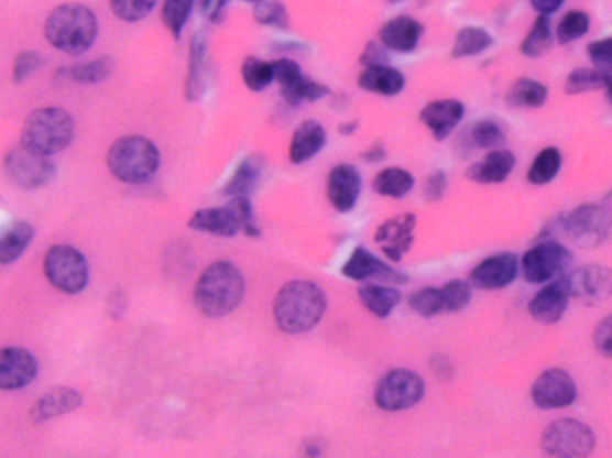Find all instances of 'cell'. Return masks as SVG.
<instances>
[{
  "instance_id": "cell-55",
  "label": "cell",
  "mask_w": 612,
  "mask_h": 458,
  "mask_svg": "<svg viewBox=\"0 0 612 458\" xmlns=\"http://www.w3.org/2000/svg\"><path fill=\"white\" fill-rule=\"evenodd\" d=\"M326 443L321 437H308L299 446V458H325Z\"/></svg>"
},
{
  "instance_id": "cell-52",
  "label": "cell",
  "mask_w": 612,
  "mask_h": 458,
  "mask_svg": "<svg viewBox=\"0 0 612 458\" xmlns=\"http://www.w3.org/2000/svg\"><path fill=\"white\" fill-rule=\"evenodd\" d=\"M389 53L391 51L383 47L382 43L371 40V42L365 43L364 53L360 54V65L364 68L387 65Z\"/></svg>"
},
{
  "instance_id": "cell-59",
  "label": "cell",
  "mask_w": 612,
  "mask_h": 458,
  "mask_svg": "<svg viewBox=\"0 0 612 458\" xmlns=\"http://www.w3.org/2000/svg\"><path fill=\"white\" fill-rule=\"evenodd\" d=\"M602 206L603 208H608V210L612 214V188L608 192V194H605V197H603Z\"/></svg>"
},
{
  "instance_id": "cell-25",
  "label": "cell",
  "mask_w": 612,
  "mask_h": 458,
  "mask_svg": "<svg viewBox=\"0 0 612 458\" xmlns=\"http://www.w3.org/2000/svg\"><path fill=\"white\" fill-rule=\"evenodd\" d=\"M328 142V133L325 126L317 120H303L292 133L288 143V162L292 165H303L308 163L321 153Z\"/></svg>"
},
{
  "instance_id": "cell-18",
  "label": "cell",
  "mask_w": 612,
  "mask_h": 458,
  "mask_svg": "<svg viewBox=\"0 0 612 458\" xmlns=\"http://www.w3.org/2000/svg\"><path fill=\"white\" fill-rule=\"evenodd\" d=\"M520 272V260L514 253H496L483 258L482 262L469 272V283L480 291H502L507 288Z\"/></svg>"
},
{
  "instance_id": "cell-16",
  "label": "cell",
  "mask_w": 612,
  "mask_h": 458,
  "mask_svg": "<svg viewBox=\"0 0 612 458\" xmlns=\"http://www.w3.org/2000/svg\"><path fill=\"white\" fill-rule=\"evenodd\" d=\"M340 272H342V276L353 280V282L379 280V282H385L393 286L408 283V276L405 272L396 271L393 265L383 262L376 254L371 253L368 248H362V246L353 249V253L346 260Z\"/></svg>"
},
{
  "instance_id": "cell-4",
  "label": "cell",
  "mask_w": 612,
  "mask_h": 458,
  "mask_svg": "<svg viewBox=\"0 0 612 458\" xmlns=\"http://www.w3.org/2000/svg\"><path fill=\"white\" fill-rule=\"evenodd\" d=\"M111 176L125 185H144L159 174L162 153L159 145L142 134H125L111 143L106 154Z\"/></svg>"
},
{
  "instance_id": "cell-15",
  "label": "cell",
  "mask_w": 612,
  "mask_h": 458,
  "mask_svg": "<svg viewBox=\"0 0 612 458\" xmlns=\"http://www.w3.org/2000/svg\"><path fill=\"white\" fill-rule=\"evenodd\" d=\"M416 214H400L385 220L374 231V243H379L383 257L391 262H402V258L411 251L414 246V233H416Z\"/></svg>"
},
{
  "instance_id": "cell-44",
  "label": "cell",
  "mask_w": 612,
  "mask_h": 458,
  "mask_svg": "<svg viewBox=\"0 0 612 458\" xmlns=\"http://www.w3.org/2000/svg\"><path fill=\"white\" fill-rule=\"evenodd\" d=\"M408 306H411L412 312H416L425 319H431V317H437L445 312L442 294H440V288H436V286H425V288L412 292L408 296Z\"/></svg>"
},
{
  "instance_id": "cell-60",
  "label": "cell",
  "mask_w": 612,
  "mask_h": 458,
  "mask_svg": "<svg viewBox=\"0 0 612 458\" xmlns=\"http://www.w3.org/2000/svg\"><path fill=\"white\" fill-rule=\"evenodd\" d=\"M605 94H608L609 105L612 106V76L609 79L608 86H605Z\"/></svg>"
},
{
  "instance_id": "cell-49",
  "label": "cell",
  "mask_w": 612,
  "mask_h": 458,
  "mask_svg": "<svg viewBox=\"0 0 612 458\" xmlns=\"http://www.w3.org/2000/svg\"><path fill=\"white\" fill-rule=\"evenodd\" d=\"M586 51H588L589 59L593 63V68L612 76V36L594 40V42L589 43Z\"/></svg>"
},
{
  "instance_id": "cell-7",
  "label": "cell",
  "mask_w": 612,
  "mask_h": 458,
  "mask_svg": "<svg viewBox=\"0 0 612 458\" xmlns=\"http://www.w3.org/2000/svg\"><path fill=\"white\" fill-rule=\"evenodd\" d=\"M44 274L47 282L67 296L81 294L90 282L88 260L79 249L68 243H56L45 251Z\"/></svg>"
},
{
  "instance_id": "cell-41",
  "label": "cell",
  "mask_w": 612,
  "mask_h": 458,
  "mask_svg": "<svg viewBox=\"0 0 612 458\" xmlns=\"http://www.w3.org/2000/svg\"><path fill=\"white\" fill-rule=\"evenodd\" d=\"M609 79L611 76L602 74L597 68H575L566 77L565 94L566 96H580V94L602 90L608 86Z\"/></svg>"
},
{
  "instance_id": "cell-1",
  "label": "cell",
  "mask_w": 612,
  "mask_h": 458,
  "mask_svg": "<svg viewBox=\"0 0 612 458\" xmlns=\"http://www.w3.org/2000/svg\"><path fill=\"white\" fill-rule=\"evenodd\" d=\"M326 308L328 297L321 286L310 280H292L274 296V323L283 334H308L321 323Z\"/></svg>"
},
{
  "instance_id": "cell-8",
  "label": "cell",
  "mask_w": 612,
  "mask_h": 458,
  "mask_svg": "<svg viewBox=\"0 0 612 458\" xmlns=\"http://www.w3.org/2000/svg\"><path fill=\"white\" fill-rule=\"evenodd\" d=\"M562 239L577 248H600L612 237V214L597 203L577 206L568 214H560Z\"/></svg>"
},
{
  "instance_id": "cell-12",
  "label": "cell",
  "mask_w": 612,
  "mask_h": 458,
  "mask_svg": "<svg viewBox=\"0 0 612 458\" xmlns=\"http://www.w3.org/2000/svg\"><path fill=\"white\" fill-rule=\"evenodd\" d=\"M426 383L416 371L391 369L374 386V405L383 412L411 411L425 397Z\"/></svg>"
},
{
  "instance_id": "cell-26",
  "label": "cell",
  "mask_w": 612,
  "mask_h": 458,
  "mask_svg": "<svg viewBox=\"0 0 612 458\" xmlns=\"http://www.w3.org/2000/svg\"><path fill=\"white\" fill-rule=\"evenodd\" d=\"M514 167H516V154L509 149H494V151H489L480 162L469 165L466 177L469 182L479 183V185H500V183L507 182Z\"/></svg>"
},
{
  "instance_id": "cell-24",
  "label": "cell",
  "mask_w": 612,
  "mask_h": 458,
  "mask_svg": "<svg viewBox=\"0 0 612 458\" xmlns=\"http://www.w3.org/2000/svg\"><path fill=\"white\" fill-rule=\"evenodd\" d=\"M83 405V394L73 386H56L48 391L44 396L34 401L31 406L30 417L34 425H42L48 421L62 417V415L73 414Z\"/></svg>"
},
{
  "instance_id": "cell-29",
  "label": "cell",
  "mask_w": 612,
  "mask_h": 458,
  "mask_svg": "<svg viewBox=\"0 0 612 458\" xmlns=\"http://www.w3.org/2000/svg\"><path fill=\"white\" fill-rule=\"evenodd\" d=\"M116 70V62L111 56L96 57L90 62L74 63L70 67L59 68L54 74V79L58 81H73L76 85H99L110 79Z\"/></svg>"
},
{
  "instance_id": "cell-19",
  "label": "cell",
  "mask_w": 612,
  "mask_h": 458,
  "mask_svg": "<svg viewBox=\"0 0 612 458\" xmlns=\"http://www.w3.org/2000/svg\"><path fill=\"white\" fill-rule=\"evenodd\" d=\"M208 74H210V45L208 33L199 29L192 34L188 45L187 79H185V99L197 102L208 91Z\"/></svg>"
},
{
  "instance_id": "cell-56",
  "label": "cell",
  "mask_w": 612,
  "mask_h": 458,
  "mask_svg": "<svg viewBox=\"0 0 612 458\" xmlns=\"http://www.w3.org/2000/svg\"><path fill=\"white\" fill-rule=\"evenodd\" d=\"M387 157V148H385V143L376 142L371 143L365 151L360 153V160L364 163H369V165H376V163H382L383 160Z\"/></svg>"
},
{
  "instance_id": "cell-57",
  "label": "cell",
  "mask_w": 612,
  "mask_h": 458,
  "mask_svg": "<svg viewBox=\"0 0 612 458\" xmlns=\"http://www.w3.org/2000/svg\"><path fill=\"white\" fill-rule=\"evenodd\" d=\"M532 8L539 14H548L550 17L555 11H559L565 4V0H531Z\"/></svg>"
},
{
  "instance_id": "cell-35",
  "label": "cell",
  "mask_w": 612,
  "mask_h": 458,
  "mask_svg": "<svg viewBox=\"0 0 612 458\" xmlns=\"http://www.w3.org/2000/svg\"><path fill=\"white\" fill-rule=\"evenodd\" d=\"M554 42L555 31L550 17L548 14H537L531 31L522 40L520 51H522L523 56L536 59V57L545 56L550 51Z\"/></svg>"
},
{
  "instance_id": "cell-30",
  "label": "cell",
  "mask_w": 612,
  "mask_h": 458,
  "mask_svg": "<svg viewBox=\"0 0 612 458\" xmlns=\"http://www.w3.org/2000/svg\"><path fill=\"white\" fill-rule=\"evenodd\" d=\"M34 239V226L28 220H13L0 228V265L19 262Z\"/></svg>"
},
{
  "instance_id": "cell-11",
  "label": "cell",
  "mask_w": 612,
  "mask_h": 458,
  "mask_svg": "<svg viewBox=\"0 0 612 458\" xmlns=\"http://www.w3.org/2000/svg\"><path fill=\"white\" fill-rule=\"evenodd\" d=\"M573 265V253L559 240H540L534 243L520 262L525 282L543 285L568 274Z\"/></svg>"
},
{
  "instance_id": "cell-31",
  "label": "cell",
  "mask_w": 612,
  "mask_h": 458,
  "mask_svg": "<svg viewBox=\"0 0 612 458\" xmlns=\"http://www.w3.org/2000/svg\"><path fill=\"white\" fill-rule=\"evenodd\" d=\"M402 292L397 286L376 285V283H364L359 286V299L365 310L371 312L379 319H387L389 315L396 310L402 303Z\"/></svg>"
},
{
  "instance_id": "cell-53",
  "label": "cell",
  "mask_w": 612,
  "mask_h": 458,
  "mask_svg": "<svg viewBox=\"0 0 612 458\" xmlns=\"http://www.w3.org/2000/svg\"><path fill=\"white\" fill-rule=\"evenodd\" d=\"M199 10L210 24H220L225 20L226 8L230 4V0H197Z\"/></svg>"
},
{
  "instance_id": "cell-43",
  "label": "cell",
  "mask_w": 612,
  "mask_h": 458,
  "mask_svg": "<svg viewBox=\"0 0 612 458\" xmlns=\"http://www.w3.org/2000/svg\"><path fill=\"white\" fill-rule=\"evenodd\" d=\"M254 22L263 28L280 29L287 31L291 28V17H288L287 6L282 0H262L253 6Z\"/></svg>"
},
{
  "instance_id": "cell-61",
  "label": "cell",
  "mask_w": 612,
  "mask_h": 458,
  "mask_svg": "<svg viewBox=\"0 0 612 458\" xmlns=\"http://www.w3.org/2000/svg\"><path fill=\"white\" fill-rule=\"evenodd\" d=\"M244 2H251V4H259V2H262V0H244Z\"/></svg>"
},
{
  "instance_id": "cell-58",
  "label": "cell",
  "mask_w": 612,
  "mask_h": 458,
  "mask_svg": "<svg viewBox=\"0 0 612 458\" xmlns=\"http://www.w3.org/2000/svg\"><path fill=\"white\" fill-rule=\"evenodd\" d=\"M359 119L346 120V122H340L339 124V134H342V137H353V134L359 131Z\"/></svg>"
},
{
  "instance_id": "cell-36",
  "label": "cell",
  "mask_w": 612,
  "mask_h": 458,
  "mask_svg": "<svg viewBox=\"0 0 612 458\" xmlns=\"http://www.w3.org/2000/svg\"><path fill=\"white\" fill-rule=\"evenodd\" d=\"M469 143V151L473 149H483V151H494L502 149L507 142V133L496 120L482 119L474 124L469 126L468 133L465 137Z\"/></svg>"
},
{
  "instance_id": "cell-3",
  "label": "cell",
  "mask_w": 612,
  "mask_h": 458,
  "mask_svg": "<svg viewBox=\"0 0 612 458\" xmlns=\"http://www.w3.org/2000/svg\"><path fill=\"white\" fill-rule=\"evenodd\" d=\"M99 34L97 14L85 4L67 2L48 13L44 24V36L51 47L67 56L88 53Z\"/></svg>"
},
{
  "instance_id": "cell-17",
  "label": "cell",
  "mask_w": 612,
  "mask_h": 458,
  "mask_svg": "<svg viewBox=\"0 0 612 458\" xmlns=\"http://www.w3.org/2000/svg\"><path fill=\"white\" fill-rule=\"evenodd\" d=\"M362 174L353 163H337L326 177V197L334 210L350 214L362 194Z\"/></svg>"
},
{
  "instance_id": "cell-2",
  "label": "cell",
  "mask_w": 612,
  "mask_h": 458,
  "mask_svg": "<svg viewBox=\"0 0 612 458\" xmlns=\"http://www.w3.org/2000/svg\"><path fill=\"white\" fill-rule=\"evenodd\" d=\"M244 296V274L228 260L210 263L194 286V305L208 319L233 314L242 305Z\"/></svg>"
},
{
  "instance_id": "cell-9",
  "label": "cell",
  "mask_w": 612,
  "mask_h": 458,
  "mask_svg": "<svg viewBox=\"0 0 612 458\" xmlns=\"http://www.w3.org/2000/svg\"><path fill=\"white\" fill-rule=\"evenodd\" d=\"M2 171L11 185L24 192L45 188L58 174V167L51 156L36 153L33 149L25 148L24 143H19L6 153Z\"/></svg>"
},
{
  "instance_id": "cell-33",
  "label": "cell",
  "mask_w": 612,
  "mask_h": 458,
  "mask_svg": "<svg viewBox=\"0 0 612 458\" xmlns=\"http://www.w3.org/2000/svg\"><path fill=\"white\" fill-rule=\"evenodd\" d=\"M494 39L488 29L480 25H466L455 34L453 47L450 56L453 59H465V57L479 56L493 47Z\"/></svg>"
},
{
  "instance_id": "cell-54",
  "label": "cell",
  "mask_w": 612,
  "mask_h": 458,
  "mask_svg": "<svg viewBox=\"0 0 612 458\" xmlns=\"http://www.w3.org/2000/svg\"><path fill=\"white\" fill-rule=\"evenodd\" d=\"M430 369L434 372V377L439 380V382L448 383L453 380L455 377V366L451 362L450 357H446V355H434L430 358Z\"/></svg>"
},
{
  "instance_id": "cell-27",
  "label": "cell",
  "mask_w": 612,
  "mask_h": 458,
  "mask_svg": "<svg viewBox=\"0 0 612 458\" xmlns=\"http://www.w3.org/2000/svg\"><path fill=\"white\" fill-rule=\"evenodd\" d=\"M263 172H265V156L259 153L248 154L234 167L233 174L222 188V196L228 199L253 196V192L259 188Z\"/></svg>"
},
{
  "instance_id": "cell-21",
  "label": "cell",
  "mask_w": 612,
  "mask_h": 458,
  "mask_svg": "<svg viewBox=\"0 0 612 458\" xmlns=\"http://www.w3.org/2000/svg\"><path fill=\"white\" fill-rule=\"evenodd\" d=\"M466 106L459 99L431 100L419 111V120L436 142L450 139L455 129L465 120Z\"/></svg>"
},
{
  "instance_id": "cell-5",
  "label": "cell",
  "mask_w": 612,
  "mask_h": 458,
  "mask_svg": "<svg viewBox=\"0 0 612 458\" xmlns=\"http://www.w3.org/2000/svg\"><path fill=\"white\" fill-rule=\"evenodd\" d=\"M188 228L222 239H233L239 233H244L249 239L262 237V229L254 219L251 197H230L225 206L196 210L188 219Z\"/></svg>"
},
{
  "instance_id": "cell-51",
  "label": "cell",
  "mask_w": 612,
  "mask_h": 458,
  "mask_svg": "<svg viewBox=\"0 0 612 458\" xmlns=\"http://www.w3.org/2000/svg\"><path fill=\"white\" fill-rule=\"evenodd\" d=\"M593 344L598 353L612 360V314L598 323L594 328Z\"/></svg>"
},
{
  "instance_id": "cell-45",
  "label": "cell",
  "mask_w": 612,
  "mask_h": 458,
  "mask_svg": "<svg viewBox=\"0 0 612 458\" xmlns=\"http://www.w3.org/2000/svg\"><path fill=\"white\" fill-rule=\"evenodd\" d=\"M159 0H110L111 13L125 24H136L153 13Z\"/></svg>"
},
{
  "instance_id": "cell-22",
  "label": "cell",
  "mask_w": 612,
  "mask_h": 458,
  "mask_svg": "<svg viewBox=\"0 0 612 458\" xmlns=\"http://www.w3.org/2000/svg\"><path fill=\"white\" fill-rule=\"evenodd\" d=\"M569 301L571 297L565 277H559L534 294L528 303V312L532 319H536L540 325H557L565 317Z\"/></svg>"
},
{
  "instance_id": "cell-6",
  "label": "cell",
  "mask_w": 612,
  "mask_h": 458,
  "mask_svg": "<svg viewBox=\"0 0 612 458\" xmlns=\"http://www.w3.org/2000/svg\"><path fill=\"white\" fill-rule=\"evenodd\" d=\"M76 134L73 113L58 106H44L31 111L22 128L25 148L33 149L45 156H54L70 148Z\"/></svg>"
},
{
  "instance_id": "cell-32",
  "label": "cell",
  "mask_w": 612,
  "mask_h": 458,
  "mask_svg": "<svg viewBox=\"0 0 612 458\" xmlns=\"http://www.w3.org/2000/svg\"><path fill=\"white\" fill-rule=\"evenodd\" d=\"M416 186V177L407 168L385 167L373 177L374 194L391 199L407 197Z\"/></svg>"
},
{
  "instance_id": "cell-40",
  "label": "cell",
  "mask_w": 612,
  "mask_h": 458,
  "mask_svg": "<svg viewBox=\"0 0 612 458\" xmlns=\"http://www.w3.org/2000/svg\"><path fill=\"white\" fill-rule=\"evenodd\" d=\"M196 2L197 0H163L162 22L176 42L182 40Z\"/></svg>"
},
{
  "instance_id": "cell-47",
  "label": "cell",
  "mask_w": 612,
  "mask_h": 458,
  "mask_svg": "<svg viewBox=\"0 0 612 458\" xmlns=\"http://www.w3.org/2000/svg\"><path fill=\"white\" fill-rule=\"evenodd\" d=\"M45 62L42 54L36 53V51H22V53L17 54L15 59H13V67H11V79L17 85H22V83L28 81L30 77H33L40 68H44Z\"/></svg>"
},
{
  "instance_id": "cell-46",
  "label": "cell",
  "mask_w": 612,
  "mask_h": 458,
  "mask_svg": "<svg viewBox=\"0 0 612 458\" xmlns=\"http://www.w3.org/2000/svg\"><path fill=\"white\" fill-rule=\"evenodd\" d=\"M440 294L445 301V312H450V314L465 310L473 297L471 283L462 282V280H451V282L445 283L440 286Z\"/></svg>"
},
{
  "instance_id": "cell-13",
  "label": "cell",
  "mask_w": 612,
  "mask_h": 458,
  "mask_svg": "<svg viewBox=\"0 0 612 458\" xmlns=\"http://www.w3.org/2000/svg\"><path fill=\"white\" fill-rule=\"evenodd\" d=\"M569 297L583 306H598L612 297V271L605 265L589 263L565 274Z\"/></svg>"
},
{
  "instance_id": "cell-37",
  "label": "cell",
  "mask_w": 612,
  "mask_h": 458,
  "mask_svg": "<svg viewBox=\"0 0 612 458\" xmlns=\"http://www.w3.org/2000/svg\"><path fill=\"white\" fill-rule=\"evenodd\" d=\"M562 167V154L557 148H545L534 157L531 168L526 172V179L534 186H545L559 176Z\"/></svg>"
},
{
  "instance_id": "cell-34",
  "label": "cell",
  "mask_w": 612,
  "mask_h": 458,
  "mask_svg": "<svg viewBox=\"0 0 612 458\" xmlns=\"http://www.w3.org/2000/svg\"><path fill=\"white\" fill-rule=\"evenodd\" d=\"M548 86L545 83L531 79V77H520L509 86L505 100L512 108H540L548 100Z\"/></svg>"
},
{
  "instance_id": "cell-50",
  "label": "cell",
  "mask_w": 612,
  "mask_h": 458,
  "mask_svg": "<svg viewBox=\"0 0 612 458\" xmlns=\"http://www.w3.org/2000/svg\"><path fill=\"white\" fill-rule=\"evenodd\" d=\"M450 186V179L445 171H434L430 176L426 177L425 186H423V197L426 203H439L445 199L446 192Z\"/></svg>"
},
{
  "instance_id": "cell-23",
  "label": "cell",
  "mask_w": 612,
  "mask_h": 458,
  "mask_svg": "<svg viewBox=\"0 0 612 458\" xmlns=\"http://www.w3.org/2000/svg\"><path fill=\"white\" fill-rule=\"evenodd\" d=\"M425 34V25L408 14L387 20L380 28L379 42L391 53L411 54L416 51Z\"/></svg>"
},
{
  "instance_id": "cell-38",
  "label": "cell",
  "mask_w": 612,
  "mask_h": 458,
  "mask_svg": "<svg viewBox=\"0 0 612 458\" xmlns=\"http://www.w3.org/2000/svg\"><path fill=\"white\" fill-rule=\"evenodd\" d=\"M280 96H282V99L288 106L297 108V106L305 105V102H310L312 105V102H317V100L325 99V97H330L331 88L326 83L316 81L312 77L303 76L299 81L280 90Z\"/></svg>"
},
{
  "instance_id": "cell-10",
  "label": "cell",
  "mask_w": 612,
  "mask_h": 458,
  "mask_svg": "<svg viewBox=\"0 0 612 458\" xmlns=\"http://www.w3.org/2000/svg\"><path fill=\"white\" fill-rule=\"evenodd\" d=\"M597 448L593 428L579 419H557L540 435L546 458H589Z\"/></svg>"
},
{
  "instance_id": "cell-39",
  "label": "cell",
  "mask_w": 612,
  "mask_h": 458,
  "mask_svg": "<svg viewBox=\"0 0 612 458\" xmlns=\"http://www.w3.org/2000/svg\"><path fill=\"white\" fill-rule=\"evenodd\" d=\"M240 76L249 91L260 94L274 83L273 63L259 56H248L240 67Z\"/></svg>"
},
{
  "instance_id": "cell-28",
  "label": "cell",
  "mask_w": 612,
  "mask_h": 458,
  "mask_svg": "<svg viewBox=\"0 0 612 458\" xmlns=\"http://www.w3.org/2000/svg\"><path fill=\"white\" fill-rule=\"evenodd\" d=\"M357 85L360 90L369 91L374 96L396 97L405 90L407 77L400 68L391 65H376V67L362 68Z\"/></svg>"
},
{
  "instance_id": "cell-14",
  "label": "cell",
  "mask_w": 612,
  "mask_h": 458,
  "mask_svg": "<svg viewBox=\"0 0 612 458\" xmlns=\"http://www.w3.org/2000/svg\"><path fill=\"white\" fill-rule=\"evenodd\" d=\"M579 389L566 369L550 368L540 372L532 383L531 397L540 411H560L573 405Z\"/></svg>"
},
{
  "instance_id": "cell-42",
  "label": "cell",
  "mask_w": 612,
  "mask_h": 458,
  "mask_svg": "<svg viewBox=\"0 0 612 458\" xmlns=\"http://www.w3.org/2000/svg\"><path fill=\"white\" fill-rule=\"evenodd\" d=\"M591 28V17L588 11L571 10L560 19L555 29V40L559 45L577 42L589 33Z\"/></svg>"
},
{
  "instance_id": "cell-48",
  "label": "cell",
  "mask_w": 612,
  "mask_h": 458,
  "mask_svg": "<svg viewBox=\"0 0 612 458\" xmlns=\"http://www.w3.org/2000/svg\"><path fill=\"white\" fill-rule=\"evenodd\" d=\"M273 63L274 83H277L280 90L288 88L303 77L302 65L292 57H277Z\"/></svg>"
},
{
  "instance_id": "cell-20",
  "label": "cell",
  "mask_w": 612,
  "mask_h": 458,
  "mask_svg": "<svg viewBox=\"0 0 612 458\" xmlns=\"http://www.w3.org/2000/svg\"><path fill=\"white\" fill-rule=\"evenodd\" d=\"M39 374V360L25 348L0 349V391H20Z\"/></svg>"
},
{
  "instance_id": "cell-62",
  "label": "cell",
  "mask_w": 612,
  "mask_h": 458,
  "mask_svg": "<svg viewBox=\"0 0 612 458\" xmlns=\"http://www.w3.org/2000/svg\"><path fill=\"white\" fill-rule=\"evenodd\" d=\"M389 2H393V4H397V2H403V0H389Z\"/></svg>"
}]
</instances>
